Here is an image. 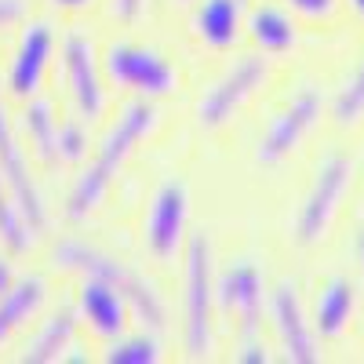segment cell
Here are the masks:
<instances>
[{"instance_id": "obj_1", "label": "cell", "mask_w": 364, "mask_h": 364, "mask_svg": "<svg viewBox=\"0 0 364 364\" xmlns=\"http://www.w3.org/2000/svg\"><path fill=\"white\" fill-rule=\"evenodd\" d=\"M157 124V109L149 102H132L124 113L117 117V124L109 128L106 142L99 146V157L87 164V171L77 178V186L70 193V204H66V215L73 223L87 219L91 211H95L102 204V197L109 193L113 178L120 175V168H124V161L132 157V149L139 146V139H146L149 132H154Z\"/></svg>"}, {"instance_id": "obj_2", "label": "cell", "mask_w": 364, "mask_h": 364, "mask_svg": "<svg viewBox=\"0 0 364 364\" xmlns=\"http://www.w3.org/2000/svg\"><path fill=\"white\" fill-rule=\"evenodd\" d=\"M55 262L63 266V269H77V273H87V277L106 281L113 291L124 295V302L139 314V321H142L149 331H164V324H168L164 302H161V295L154 291V284L142 281L132 266H124L120 259H113V255H106V252H99V248L84 245V240H63V245L55 248Z\"/></svg>"}, {"instance_id": "obj_3", "label": "cell", "mask_w": 364, "mask_h": 364, "mask_svg": "<svg viewBox=\"0 0 364 364\" xmlns=\"http://www.w3.org/2000/svg\"><path fill=\"white\" fill-rule=\"evenodd\" d=\"M211 245L204 233H193L186 245V353H211Z\"/></svg>"}, {"instance_id": "obj_4", "label": "cell", "mask_w": 364, "mask_h": 364, "mask_svg": "<svg viewBox=\"0 0 364 364\" xmlns=\"http://www.w3.org/2000/svg\"><path fill=\"white\" fill-rule=\"evenodd\" d=\"M350 175H353V164L343 157V154H331L321 168H317V178L299 208V223H295V237L299 245H317V240L328 233L331 226V215L350 186Z\"/></svg>"}, {"instance_id": "obj_5", "label": "cell", "mask_w": 364, "mask_h": 364, "mask_svg": "<svg viewBox=\"0 0 364 364\" xmlns=\"http://www.w3.org/2000/svg\"><path fill=\"white\" fill-rule=\"evenodd\" d=\"M262 80H266V63L255 58V55H245L240 63H233L215 84L208 87V95L197 106V120L204 128L226 124V120L262 87Z\"/></svg>"}, {"instance_id": "obj_6", "label": "cell", "mask_w": 364, "mask_h": 364, "mask_svg": "<svg viewBox=\"0 0 364 364\" xmlns=\"http://www.w3.org/2000/svg\"><path fill=\"white\" fill-rule=\"evenodd\" d=\"M106 70L117 84H124L132 91L146 99H157L168 95L175 87V70L164 63L157 51L149 48H135V44H113L106 55Z\"/></svg>"}, {"instance_id": "obj_7", "label": "cell", "mask_w": 364, "mask_h": 364, "mask_svg": "<svg viewBox=\"0 0 364 364\" xmlns=\"http://www.w3.org/2000/svg\"><path fill=\"white\" fill-rule=\"evenodd\" d=\"M0 175H4L15 204L22 208L29 230L41 233V230L48 226V211H44V204H41V193H37V186H33V178H29L26 157H22V149H18V142H15V132H11L4 99H0Z\"/></svg>"}, {"instance_id": "obj_8", "label": "cell", "mask_w": 364, "mask_h": 364, "mask_svg": "<svg viewBox=\"0 0 364 364\" xmlns=\"http://www.w3.org/2000/svg\"><path fill=\"white\" fill-rule=\"evenodd\" d=\"M186 215H190V193L182 182H164L154 197L146 219V245L157 259H171L186 233Z\"/></svg>"}, {"instance_id": "obj_9", "label": "cell", "mask_w": 364, "mask_h": 364, "mask_svg": "<svg viewBox=\"0 0 364 364\" xmlns=\"http://www.w3.org/2000/svg\"><path fill=\"white\" fill-rule=\"evenodd\" d=\"M317 117H321V99L314 95V91H302V95H295V99L281 109V117H273L266 139L259 142V161H262V164L284 161L291 149L306 139V132L317 124Z\"/></svg>"}, {"instance_id": "obj_10", "label": "cell", "mask_w": 364, "mask_h": 364, "mask_svg": "<svg viewBox=\"0 0 364 364\" xmlns=\"http://www.w3.org/2000/svg\"><path fill=\"white\" fill-rule=\"evenodd\" d=\"M273 324H277V336H281V346H284L288 360H295V364L321 360L317 339H314V331L306 324V314H302V306H299L295 284H277V291H273Z\"/></svg>"}, {"instance_id": "obj_11", "label": "cell", "mask_w": 364, "mask_h": 364, "mask_svg": "<svg viewBox=\"0 0 364 364\" xmlns=\"http://www.w3.org/2000/svg\"><path fill=\"white\" fill-rule=\"evenodd\" d=\"M219 302L223 310H233L240 317L245 339H255L259 331V310H262V273L252 262H240L219 277Z\"/></svg>"}, {"instance_id": "obj_12", "label": "cell", "mask_w": 364, "mask_h": 364, "mask_svg": "<svg viewBox=\"0 0 364 364\" xmlns=\"http://www.w3.org/2000/svg\"><path fill=\"white\" fill-rule=\"evenodd\" d=\"M51 48H55V33H51L48 22H33L26 29V37H22L18 51H15V63H11V95L29 99L41 87Z\"/></svg>"}, {"instance_id": "obj_13", "label": "cell", "mask_w": 364, "mask_h": 364, "mask_svg": "<svg viewBox=\"0 0 364 364\" xmlns=\"http://www.w3.org/2000/svg\"><path fill=\"white\" fill-rule=\"evenodd\" d=\"M63 58H66V77H70V91L80 106V113L87 120L102 117V106H106V95H102V84H99V73H95V63H91V44L84 37H70L66 48H63Z\"/></svg>"}, {"instance_id": "obj_14", "label": "cell", "mask_w": 364, "mask_h": 364, "mask_svg": "<svg viewBox=\"0 0 364 364\" xmlns=\"http://www.w3.org/2000/svg\"><path fill=\"white\" fill-rule=\"evenodd\" d=\"M128 302L120 291H113L106 281L99 277H87V284L80 288V314L91 321V328L99 331V336H120L128 324Z\"/></svg>"}, {"instance_id": "obj_15", "label": "cell", "mask_w": 364, "mask_h": 364, "mask_svg": "<svg viewBox=\"0 0 364 364\" xmlns=\"http://www.w3.org/2000/svg\"><path fill=\"white\" fill-rule=\"evenodd\" d=\"M240 8L245 0H204L197 8L193 29L211 48H230L240 33Z\"/></svg>"}, {"instance_id": "obj_16", "label": "cell", "mask_w": 364, "mask_h": 364, "mask_svg": "<svg viewBox=\"0 0 364 364\" xmlns=\"http://www.w3.org/2000/svg\"><path fill=\"white\" fill-rule=\"evenodd\" d=\"M41 299H44V281L41 277H26L18 284L11 281V288L0 295V343H4L22 321H29L37 314Z\"/></svg>"}, {"instance_id": "obj_17", "label": "cell", "mask_w": 364, "mask_h": 364, "mask_svg": "<svg viewBox=\"0 0 364 364\" xmlns=\"http://www.w3.org/2000/svg\"><path fill=\"white\" fill-rule=\"evenodd\" d=\"M350 314H353V284L346 277H331L328 288L317 299V321H314L317 331L324 339H336L339 331L346 328Z\"/></svg>"}, {"instance_id": "obj_18", "label": "cell", "mask_w": 364, "mask_h": 364, "mask_svg": "<svg viewBox=\"0 0 364 364\" xmlns=\"http://www.w3.org/2000/svg\"><path fill=\"white\" fill-rule=\"evenodd\" d=\"M73 328H77V314L73 310H58L44 331L29 343V350L22 353V360H33V364H48V360H58V357H66L70 350V339H73Z\"/></svg>"}, {"instance_id": "obj_19", "label": "cell", "mask_w": 364, "mask_h": 364, "mask_svg": "<svg viewBox=\"0 0 364 364\" xmlns=\"http://www.w3.org/2000/svg\"><path fill=\"white\" fill-rule=\"evenodd\" d=\"M22 128H26L29 142H33L37 157H41L44 164L58 161V120H55L51 102H44V99L29 102L26 113H22Z\"/></svg>"}, {"instance_id": "obj_20", "label": "cell", "mask_w": 364, "mask_h": 364, "mask_svg": "<svg viewBox=\"0 0 364 364\" xmlns=\"http://www.w3.org/2000/svg\"><path fill=\"white\" fill-rule=\"evenodd\" d=\"M248 29H252V41H255L262 51H288V48L295 44V22H291L284 11H277V8H259V11H252Z\"/></svg>"}, {"instance_id": "obj_21", "label": "cell", "mask_w": 364, "mask_h": 364, "mask_svg": "<svg viewBox=\"0 0 364 364\" xmlns=\"http://www.w3.org/2000/svg\"><path fill=\"white\" fill-rule=\"evenodd\" d=\"M0 240H4L15 255H22L29 245H33V230H29L15 197L4 190V175H0Z\"/></svg>"}, {"instance_id": "obj_22", "label": "cell", "mask_w": 364, "mask_h": 364, "mask_svg": "<svg viewBox=\"0 0 364 364\" xmlns=\"http://www.w3.org/2000/svg\"><path fill=\"white\" fill-rule=\"evenodd\" d=\"M360 117H364V58H360L357 73L343 84L339 99H336V120L339 124H353V120H360Z\"/></svg>"}, {"instance_id": "obj_23", "label": "cell", "mask_w": 364, "mask_h": 364, "mask_svg": "<svg viewBox=\"0 0 364 364\" xmlns=\"http://www.w3.org/2000/svg\"><path fill=\"white\" fill-rule=\"evenodd\" d=\"M106 360L109 364H154V360H161V346L146 336H135L124 343H113L106 350Z\"/></svg>"}, {"instance_id": "obj_24", "label": "cell", "mask_w": 364, "mask_h": 364, "mask_svg": "<svg viewBox=\"0 0 364 364\" xmlns=\"http://www.w3.org/2000/svg\"><path fill=\"white\" fill-rule=\"evenodd\" d=\"M87 154V132L80 124H63L58 128V161H80Z\"/></svg>"}, {"instance_id": "obj_25", "label": "cell", "mask_w": 364, "mask_h": 364, "mask_svg": "<svg viewBox=\"0 0 364 364\" xmlns=\"http://www.w3.org/2000/svg\"><path fill=\"white\" fill-rule=\"evenodd\" d=\"M26 18V0H0V29Z\"/></svg>"}, {"instance_id": "obj_26", "label": "cell", "mask_w": 364, "mask_h": 364, "mask_svg": "<svg viewBox=\"0 0 364 364\" xmlns=\"http://www.w3.org/2000/svg\"><path fill=\"white\" fill-rule=\"evenodd\" d=\"M142 8H146V0H113V15L120 22H135L142 15Z\"/></svg>"}, {"instance_id": "obj_27", "label": "cell", "mask_w": 364, "mask_h": 364, "mask_svg": "<svg viewBox=\"0 0 364 364\" xmlns=\"http://www.w3.org/2000/svg\"><path fill=\"white\" fill-rule=\"evenodd\" d=\"M291 8H299L302 15H328L336 0H291Z\"/></svg>"}, {"instance_id": "obj_28", "label": "cell", "mask_w": 364, "mask_h": 364, "mask_svg": "<svg viewBox=\"0 0 364 364\" xmlns=\"http://www.w3.org/2000/svg\"><path fill=\"white\" fill-rule=\"evenodd\" d=\"M240 360H252V364H266V360H269V353H266V346H259L255 339H245V350H240Z\"/></svg>"}, {"instance_id": "obj_29", "label": "cell", "mask_w": 364, "mask_h": 364, "mask_svg": "<svg viewBox=\"0 0 364 364\" xmlns=\"http://www.w3.org/2000/svg\"><path fill=\"white\" fill-rule=\"evenodd\" d=\"M11 288V266L4 262V259H0V295H4Z\"/></svg>"}, {"instance_id": "obj_30", "label": "cell", "mask_w": 364, "mask_h": 364, "mask_svg": "<svg viewBox=\"0 0 364 364\" xmlns=\"http://www.w3.org/2000/svg\"><path fill=\"white\" fill-rule=\"evenodd\" d=\"M58 8H84V4H91V0H55Z\"/></svg>"}, {"instance_id": "obj_31", "label": "cell", "mask_w": 364, "mask_h": 364, "mask_svg": "<svg viewBox=\"0 0 364 364\" xmlns=\"http://www.w3.org/2000/svg\"><path fill=\"white\" fill-rule=\"evenodd\" d=\"M357 252H360V266H364V230H360V240H357Z\"/></svg>"}, {"instance_id": "obj_32", "label": "cell", "mask_w": 364, "mask_h": 364, "mask_svg": "<svg viewBox=\"0 0 364 364\" xmlns=\"http://www.w3.org/2000/svg\"><path fill=\"white\" fill-rule=\"evenodd\" d=\"M353 8H357V11L364 15V0H353Z\"/></svg>"}, {"instance_id": "obj_33", "label": "cell", "mask_w": 364, "mask_h": 364, "mask_svg": "<svg viewBox=\"0 0 364 364\" xmlns=\"http://www.w3.org/2000/svg\"><path fill=\"white\" fill-rule=\"evenodd\" d=\"M178 4H190V0H178Z\"/></svg>"}]
</instances>
